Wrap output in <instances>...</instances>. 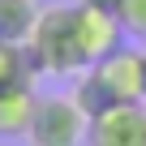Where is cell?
Returning a JSON list of instances; mask_svg holds the SVG:
<instances>
[{
  "instance_id": "obj_1",
  "label": "cell",
  "mask_w": 146,
  "mask_h": 146,
  "mask_svg": "<svg viewBox=\"0 0 146 146\" xmlns=\"http://www.w3.org/2000/svg\"><path fill=\"white\" fill-rule=\"evenodd\" d=\"M26 52H30L35 69L39 73H52V78L86 73L78 35H73V9H64V5H52V9L39 13V22H35V30L26 39Z\"/></svg>"
},
{
  "instance_id": "obj_2",
  "label": "cell",
  "mask_w": 146,
  "mask_h": 146,
  "mask_svg": "<svg viewBox=\"0 0 146 146\" xmlns=\"http://www.w3.org/2000/svg\"><path fill=\"white\" fill-rule=\"evenodd\" d=\"M86 125L90 120L69 95H47V99H39L26 137H30V146H78L86 137Z\"/></svg>"
},
{
  "instance_id": "obj_3",
  "label": "cell",
  "mask_w": 146,
  "mask_h": 146,
  "mask_svg": "<svg viewBox=\"0 0 146 146\" xmlns=\"http://www.w3.org/2000/svg\"><path fill=\"white\" fill-rule=\"evenodd\" d=\"M73 35H78V47H82V60L86 69L99 64L103 56H112L116 47H125V26L116 13H103L95 5H73Z\"/></svg>"
},
{
  "instance_id": "obj_4",
  "label": "cell",
  "mask_w": 146,
  "mask_h": 146,
  "mask_svg": "<svg viewBox=\"0 0 146 146\" xmlns=\"http://www.w3.org/2000/svg\"><path fill=\"white\" fill-rule=\"evenodd\" d=\"M90 69L99 73V82L112 90L116 103H146V52L142 47H116Z\"/></svg>"
},
{
  "instance_id": "obj_5",
  "label": "cell",
  "mask_w": 146,
  "mask_h": 146,
  "mask_svg": "<svg viewBox=\"0 0 146 146\" xmlns=\"http://www.w3.org/2000/svg\"><path fill=\"white\" fill-rule=\"evenodd\" d=\"M90 146H146V103H116L86 125Z\"/></svg>"
},
{
  "instance_id": "obj_6",
  "label": "cell",
  "mask_w": 146,
  "mask_h": 146,
  "mask_svg": "<svg viewBox=\"0 0 146 146\" xmlns=\"http://www.w3.org/2000/svg\"><path fill=\"white\" fill-rule=\"evenodd\" d=\"M39 95L35 86H9L0 90V137H26L30 120H35Z\"/></svg>"
},
{
  "instance_id": "obj_7",
  "label": "cell",
  "mask_w": 146,
  "mask_h": 146,
  "mask_svg": "<svg viewBox=\"0 0 146 146\" xmlns=\"http://www.w3.org/2000/svg\"><path fill=\"white\" fill-rule=\"evenodd\" d=\"M35 78H39V69H35L26 43L0 39V90H9V86H35Z\"/></svg>"
},
{
  "instance_id": "obj_8",
  "label": "cell",
  "mask_w": 146,
  "mask_h": 146,
  "mask_svg": "<svg viewBox=\"0 0 146 146\" xmlns=\"http://www.w3.org/2000/svg\"><path fill=\"white\" fill-rule=\"evenodd\" d=\"M39 0H0V39L9 43H26L35 22H39Z\"/></svg>"
},
{
  "instance_id": "obj_9",
  "label": "cell",
  "mask_w": 146,
  "mask_h": 146,
  "mask_svg": "<svg viewBox=\"0 0 146 146\" xmlns=\"http://www.w3.org/2000/svg\"><path fill=\"white\" fill-rule=\"evenodd\" d=\"M73 103L82 108V116L86 120H95L99 112H108V108H116V99H112V90L99 82V73L95 69H86V73H78V86H73V95H69Z\"/></svg>"
},
{
  "instance_id": "obj_10",
  "label": "cell",
  "mask_w": 146,
  "mask_h": 146,
  "mask_svg": "<svg viewBox=\"0 0 146 146\" xmlns=\"http://www.w3.org/2000/svg\"><path fill=\"white\" fill-rule=\"evenodd\" d=\"M120 26L129 39H146V0H125L120 5Z\"/></svg>"
},
{
  "instance_id": "obj_11",
  "label": "cell",
  "mask_w": 146,
  "mask_h": 146,
  "mask_svg": "<svg viewBox=\"0 0 146 146\" xmlns=\"http://www.w3.org/2000/svg\"><path fill=\"white\" fill-rule=\"evenodd\" d=\"M82 5H95V9H103V13H116V17H120V5H125V0H82Z\"/></svg>"
}]
</instances>
